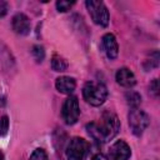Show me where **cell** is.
Segmentation results:
<instances>
[{
	"label": "cell",
	"mask_w": 160,
	"mask_h": 160,
	"mask_svg": "<svg viewBox=\"0 0 160 160\" xmlns=\"http://www.w3.org/2000/svg\"><path fill=\"white\" fill-rule=\"evenodd\" d=\"M51 68L54 71H65L68 69V61L60 55L55 54L51 59Z\"/></svg>",
	"instance_id": "12"
},
{
	"label": "cell",
	"mask_w": 160,
	"mask_h": 160,
	"mask_svg": "<svg viewBox=\"0 0 160 160\" xmlns=\"http://www.w3.org/2000/svg\"><path fill=\"white\" fill-rule=\"evenodd\" d=\"M74 4H75L74 1H64V0H60V1L56 2V8H58L59 11L65 12V11L70 10V8H71Z\"/></svg>",
	"instance_id": "16"
},
{
	"label": "cell",
	"mask_w": 160,
	"mask_h": 160,
	"mask_svg": "<svg viewBox=\"0 0 160 160\" xmlns=\"http://www.w3.org/2000/svg\"><path fill=\"white\" fill-rule=\"evenodd\" d=\"M115 79H116V82L124 88H131L135 85L136 82V79H135V75L132 74V71H130L128 68H121L116 71L115 74Z\"/></svg>",
	"instance_id": "10"
},
{
	"label": "cell",
	"mask_w": 160,
	"mask_h": 160,
	"mask_svg": "<svg viewBox=\"0 0 160 160\" xmlns=\"http://www.w3.org/2000/svg\"><path fill=\"white\" fill-rule=\"evenodd\" d=\"M29 160H49V159H48V155L44 149H35L32 151V154L30 155Z\"/></svg>",
	"instance_id": "15"
},
{
	"label": "cell",
	"mask_w": 160,
	"mask_h": 160,
	"mask_svg": "<svg viewBox=\"0 0 160 160\" xmlns=\"http://www.w3.org/2000/svg\"><path fill=\"white\" fill-rule=\"evenodd\" d=\"M61 115H62L65 124H68V125H72L78 121L79 115H80V108H79V101H78L76 96L70 95L64 101V105L61 109Z\"/></svg>",
	"instance_id": "6"
},
{
	"label": "cell",
	"mask_w": 160,
	"mask_h": 160,
	"mask_svg": "<svg viewBox=\"0 0 160 160\" xmlns=\"http://www.w3.org/2000/svg\"><path fill=\"white\" fill-rule=\"evenodd\" d=\"M0 160H4V155H2V152L0 151Z\"/></svg>",
	"instance_id": "21"
},
{
	"label": "cell",
	"mask_w": 160,
	"mask_h": 160,
	"mask_svg": "<svg viewBox=\"0 0 160 160\" xmlns=\"http://www.w3.org/2000/svg\"><path fill=\"white\" fill-rule=\"evenodd\" d=\"M150 124L149 115L140 109H131L129 112V126L135 135H141Z\"/></svg>",
	"instance_id": "5"
},
{
	"label": "cell",
	"mask_w": 160,
	"mask_h": 160,
	"mask_svg": "<svg viewBox=\"0 0 160 160\" xmlns=\"http://www.w3.org/2000/svg\"><path fill=\"white\" fill-rule=\"evenodd\" d=\"M84 99L92 106H100L104 104L108 96V89L102 82L99 81H88L82 89Z\"/></svg>",
	"instance_id": "2"
},
{
	"label": "cell",
	"mask_w": 160,
	"mask_h": 160,
	"mask_svg": "<svg viewBox=\"0 0 160 160\" xmlns=\"http://www.w3.org/2000/svg\"><path fill=\"white\" fill-rule=\"evenodd\" d=\"M120 130V121L111 111H105L99 122H90L86 125L88 134L98 142H106L111 140Z\"/></svg>",
	"instance_id": "1"
},
{
	"label": "cell",
	"mask_w": 160,
	"mask_h": 160,
	"mask_svg": "<svg viewBox=\"0 0 160 160\" xmlns=\"http://www.w3.org/2000/svg\"><path fill=\"white\" fill-rule=\"evenodd\" d=\"M12 30L19 35H28L30 32V20L25 14H16L11 21Z\"/></svg>",
	"instance_id": "8"
},
{
	"label": "cell",
	"mask_w": 160,
	"mask_h": 160,
	"mask_svg": "<svg viewBox=\"0 0 160 160\" xmlns=\"http://www.w3.org/2000/svg\"><path fill=\"white\" fill-rule=\"evenodd\" d=\"M8 10H9L8 2H6V1L0 0V18L5 16V15H6V12H8Z\"/></svg>",
	"instance_id": "19"
},
{
	"label": "cell",
	"mask_w": 160,
	"mask_h": 160,
	"mask_svg": "<svg viewBox=\"0 0 160 160\" xmlns=\"http://www.w3.org/2000/svg\"><path fill=\"white\" fill-rule=\"evenodd\" d=\"M109 155L111 160H128L131 155V150L124 140H118L110 146Z\"/></svg>",
	"instance_id": "7"
},
{
	"label": "cell",
	"mask_w": 160,
	"mask_h": 160,
	"mask_svg": "<svg viewBox=\"0 0 160 160\" xmlns=\"http://www.w3.org/2000/svg\"><path fill=\"white\" fill-rule=\"evenodd\" d=\"M9 130V119L8 116L0 118V136H5Z\"/></svg>",
	"instance_id": "17"
},
{
	"label": "cell",
	"mask_w": 160,
	"mask_h": 160,
	"mask_svg": "<svg viewBox=\"0 0 160 160\" xmlns=\"http://www.w3.org/2000/svg\"><path fill=\"white\" fill-rule=\"evenodd\" d=\"M89 142L82 138H72L66 148L68 160H85L89 152Z\"/></svg>",
	"instance_id": "4"
},
{
	"label": "cell",
	"mask_w": 160,
	"mask_h": 160,
	"mask_svg": "<svg viewBox=\"0 0 160 160\" xmlns=\"http://www.w3.org/2000/svg\"><path fill=\"white\" fill-rule=\"evenodd\" d=\"M86 9L92 19V21L100 26H108L109 24V11L102 1L88 0L85 2Z\"/></svg>",
	"instance_id": "3"
},
{
	"label": "cell",
	"mask_w": 160,
	"mask_h": 160,
	"mask_svg": "<svg viewBox=\"0 0 160 160\" xmlns=\"http://www.w3.org/2000/svg\"><path fill=\"white\" fill-rule=\"evenodd\" d=\"M126 101H128V104L132 108V109H138V106L140 105V102H141V96L138 94V92H135V91H129V92H126Z\"/></svg>",
	"instance_id": "13"
},
{
	"label": "cell",
	"mask_w": 160,
	"mask_h": 160,
	"mask_svg": "<svg viewBox=\"0 0 160 160\" xmlns=\"http://www.w3.org/2000/svg\"><path fill=\"white\" fill-rule=\"evenodd\" d=\"M91 160H109L104 154H96L95 156L91 158Z\"/></svg>",
	"instance_id": "20"
},
{
	"label": "cell",
	"mask_w": 160,
	"mask_h": 160,
	"mask_svg": "<svg viewBox=\"0 0 160 160\" xmlns=\"http://www.w3.org/2000/svg\"><path fill=\"white\" fill-rule=\"evenodd\" d=\"M31 52H32V56L35 58V60H36V61L41 62V61L44 60L45 51H44V48H42V46H40V45H35V46H32Z\"/></svg>",
	"instance_id": "14"
},
{
	"label": "cell",
	"mask_w": 160,
	"mask_h": 160,
	"mask_svg": "<svg viewBox=\"0 0 160 160\" xmlns=\"http://www.w3.org/2000/svg\"><path fill=\"white\" fill-rule=\"evenodd\" d=\"M55 86H56V89H58L60 92L70 95V94L75 90L76 82H75V80H74L72 78H70V76H60V78L56 79Z\"/></svg>",
	"instance_id": "11"
},
{
	"label": "cell",
	"mask_w": 160,
	"mask_h": 160,
	"mask_svg": "<svg viewBox=\"0 0 160 160\" xmlns=\"http://www.w3.org/2000/svg\"><path fill=\"white\" fill-rule=\"evenodd\" d=\"M102 48L105 50V54L109 59H115L119 52V46L116 42V39L112 34H105L102 36Z\"/></svg>",
	"instance_id": "9"
},
{
	"label": "cell",
	"mask_w": 160,
	"mask_h": 160,
	"mask_svg": "<svg viewBox=\"0 0 160 160\" xmlns=\"http://www.w3.org/2000/svg\"><path fill=\"white\" fill-rule=\"evenodd\" d=\"M150 90L154 95H156V96L159 95V81H158V79L152 80V82L150 84Z\"/></svg>",
	"instance_id": "18"
}]
</instances>
